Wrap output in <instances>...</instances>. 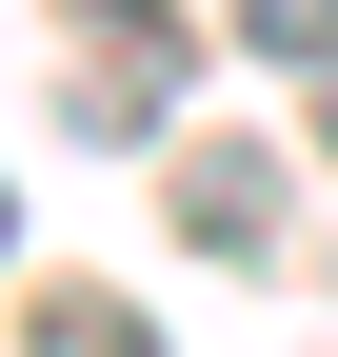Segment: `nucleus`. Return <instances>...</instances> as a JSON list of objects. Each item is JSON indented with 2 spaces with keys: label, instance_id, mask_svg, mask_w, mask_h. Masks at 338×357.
Listing matches in <instances>:
<instances>
[{
  "label": "nucleus",
  "instance_id": "nucleus-5",
  "mask_svg": "<svg viewBox=\"0 0 338 357\" xmlns=\"http://www.w3.org/2000/svg\"><path fill=\"white\" fill-rule=\"evenodd\" d=\"M0 258H20V178H0Z\"/></svg>",
  "mask_w": 338,
  "mask_h": 357
},
{
  "label": "nucleus",
  "instance_id": "nucleus-4",
  "mask_svg": "<svg viewBox=\"0 0 338 357\" xmlns=\"http://www.w3.org/2000/svg\"><path fill=\"white\" fill-rule=\"evenodd\" d=\"M219 20H239V40H259V60H299V79L338 60V0H219Z\"/></svg>",
  "mask_w": 338,
  "mask_h": 357
},
{
  "label": "nucleus",
  "instance_id": "nucleus-3",
  "mask_svg": "<svg viewBox=\"0 0 338 357\" xmlns=\"http://www.w3.org/2000/svg\"><path fill=\"white\" fill-rule=\"evenodd\" d=\"M179 218H199V238L239 258V238H259V218H279V178L239 159V139H199V159H179Z\"/></svg>",
  "mask_w": 338,
  "mask_h": 357
},
{
  "label": "nucleus",
  "instance_id": "nucleus-1",
  "mask_svg": "<svg viewBox=\"0 0 338 357\" xmlns=\"http://www.w3.org/2000/svg\"><path fill=\"white\" fill-rule=\"evenodd\" d=\"M159 100H179V0H80V119L140 139Z\"/></svg>",
  "mask_w": 338,
  "mask_h": 357
},
{
  "label": "nucleus",
  "instance_id": "nucleus-2",
  "mask_svg": "<svg viewBox=\"0 0 338 357\" xmlns=\"http://www.w3.org/2000/svg\"><path fill=\"white\" fill-rule=\"evenodd\" d=\"M20 357H159V318H119L100 278H40L20 298Z\"/></svg>",
  "mask_w": 338,
  "mask_h": 357
},
{
  "label": "nucleus",
  "instance_id": "nucleus-6",
  "mask_svg": "<svg viewBox=\"0 0 338 357\" xmlns=\"http://www.w3.org/2000/svg\"><path fill=\"white\" fill-rule=\"evenodd\" d=\"M318 139H338V60H318Z\"/></svg>",
  "mask_w": 338,
  "mask_h": 357
}]
</instances>
